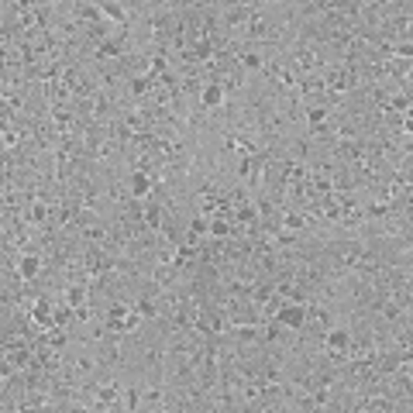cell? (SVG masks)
Wrapping results in <instances>:
<instances>
[{"label": "cell", "mask_w": 413, "mask_h": 413, "mask_svg": "<svg viewBox=\"0 0 413 413\" xmlns=\"http://www.w3.org/2000/svg\"><path fill=\"white\" fill-rule=\"evenodd\" d=\"M138 413H165V382H145Z\"/></svg>", "instance_id": "obj_1"}, {"label": "cell", "mask_w": 413, "mask_h": 413, "mask_svg": "<svg viewBox=\"0 0 413 413\" xmlns=\"http://www.w3.org/2000/svg\"><path fill=\"white\" fill-rule=\"evenodd\" d=\"M224 100H228V93H224V86H220V83H207L197 103L203 107V111H220V107H224Z\"/></svg>", "instance_id": "obj_3"}, {"label": "cell", "mask_w": 413, "mask_h": 413, "mask_svg": "<svg viewBox=\"0 0 413 413\" xmlns=\"http://www.w3.org/2000/svg\"><path fill=\"white\" fill-rule=\"evenodd\" d=\"M303 317H307V307H303V303H282L272 320H279V324L290 327V331H300V327H303Z\"/></svg>", "instance_id": "obj_2"}, {"label": "cell", "mask_w": 413, "mask_h": 413, "mask_svg": "<svg viewBox=\"0 0 413 413\" xmlns=\"http://www.w3.org/2000/svg\"><path fill=\"white\" fill-rule=\"evenodd\" d=\"M152 183H155V179L148 176V173H131V176H128V190H131V197L135 200H148V193H152Z\"/></svg>", "instance_id": "obj_4"}]
</instances>
